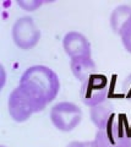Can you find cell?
Masks as SVG:
<instances>
[{
  "label": "cell",
  "instance_id": "3",
  "mask_svg": "<svg viewBox=\"0 0 131 147\" xmlns=\"http://www.w3.org/2000/svg\"><path fill=\"white\" fill-rule=\"evenodd\" d=\"M97 147H131V135L115 117L104 127L97 129L94 137Z\"/></svg>",
  "mask_w": 131,
  "mask_h": 147
},
{
  "label": "cell",
  "instance_id": "11",
  "mask_svg": "<svg viewBox=\"0 0 131 147\" xmlns=\"http://www.w3.org/2000/svg\"><path fill=\"white\" fill-rule=\"evenodd\" d=\"M16 4L26 11H34L43 5V1L40 0H17Z\"/></svg>",
  "mask_w": 131,
  "mask_h": 147
},
{
  "label": "cell",
  "instance_id": "10",
  "mask_svg": "<svg viewBox=\"0 0 131 147\" xmlns=\"http://www.w3.org/2000/svg\"><path fill=\"white\" fill-rule=\"evenodd\" d=\"M131 24V6L119 5L113 10L110 15V27L115 34H121V32L128 25Z\"/></svg>",
  "mask_w": 131,
  "mask_h": 147
},
{
  "label": "cell",
  "instance_id": "1",
  "mask_svg": "<svg viewBox=\"0 0 131 147\" xmlns=\"http://www.w3.org/2000/svg\"><path fill=\"white\" fill-rule=\"evenodd\" d=\"M20 86L24 87L36 100L47 107V104L53 102L59 93L60 80L50 67L34 65L22 74Z\"/></svg>",
  "mask_w": 131,
  "mask_h": 147
},
{
  "label": "cell",
  "instance_id": "13",
  "mask_svg": "<svg viewBox=\"0 0 131 147\" xmlns=\"http://www.w3.org/2000/svg\"><path fill=\"white\" fill-rule=\"evenodd\" d=\"M66 147H97L96 142L93 141H72Z\"/></svg>",
  "mask_w": 131,
  "mask_h": 147
},
{
  "label": "cell",
  "instance_id": "5",
  "mask_svg": "<svg viewBox=\"0 0 131 147\" xmlns=\"http://www.w3.org/2000/svg\"><path fill=\"white\" fill-rule=\"evenodd\" d=\"M80 97L83 104L94 107L107 100L108 97V80L102 74H93L85 82L80 90Z\"/></svg>",
  "mask_w": 131,
  "mask_h": 147
},
{
  "label": "cell",
  "instance_id": "7",
  "mask_svg": "<svg viewBox=\"0 0 131 147\" xmlns=\"http://www.w3.org/2000/svg\"><path fill=\"white\" fill-rule=\"evenodd\" d=\"M62 47L65 53L71 59L74 58H82V57H91V44L86 37L76 31L67 32L62 39Z\"/></svg>",
  "mask_w": 131,
  "mask_h": 147
},
{
  "label": "cell",
  "instance_id": "15",
  "mask_svg": "<svg viewBox=\"0 0 131 147\" xmlns=\"http://www.w3.org/2000/svg\"><path fill=\"white\" fill-rule=\"evenodd\" d=\"M0 147H5V146H0Z\"/></svg>",
  "mask_w": 131,
  "mask_h": 147
},
{
  "label": "cell",
  "instance_id": "14",
  "mask_svg": "<svg viewBox=\"0 0 131 147\" xmlns=\"http://www.w3.org/2000/svg\"><path fill=\"white\" fill-rule=\"evenodd\" d=\"M123 90H124V93H125V97L126 99L131 100V75L128 76L123 84Z\"/></svg>",
  "mask_w": 131,
  "mask_h": 147
},
{
  "label": "cell",
  "instance_id": "6",
  "mask_svg": "<svg viewBox=\"0 0 131 147\" xmlns=\"http://www.w3.org/2000/svg\"><path fill=\"white\" fill-rule=\"evenodd\" d=\"M12 39L21 49H31L39 42L40 31L36 26L32 17L24 16L17 18L12 26Z\"/></svg>",
  "mask_w": 131,
  "mask_h": 147
},
{
  "label": "cell",
  "instance_id": "12",
  "mask_svg": "<svg viewBox=\"0 0 131 147\" xmlns=\"http://www.w3.org/2000/svg\"><path fill=\"white\" fill-rule=\"evenodd\" d=\"M120 37H121V42H123L124 48L129 53H131V24L125 27L124 31L121 32Z\"/></svg>",
  "mask_w": 131,
  "mask_h": 147
},
{
  "label": "cell",
  "instance_id": "4",
  "mask_svg": "<svg viewBox=\"0 0 131 147\" xmlns=\"http://www.w3.org/2000/svg\"><path fill=\"white\" fill-rule=\"evenodd\" d=\"M50 120L58 130L69 132L82 120V110L71 102H59L50 110Z\"/></svg>",
  "mask_w": 131,
  "mask_h": 147
},
{
  "label": "cell",
  "instance_id": "8",
  "mask_svg": "<svg viewBox=\"0 0 131 147\" xmlns=\"http://www.w3.org/2000/svg\"><path fill=\"white\" fill-rule=\"evenodd\" d=\"M70 67L74 76L81 82H85L89 76L96 72V64H94L92 57H82L74 58L70 60Z\"/></svg>",
  "mask_w": 131,
  "mask_h": 147
},
{
  "label": "cell",
  "instance_id": "2",
  "mask_svg": "<svg viewBox=\"0 0 131 147\" xmlns=\"http://www.w3.org/2000/svg\"><path fill=\"white\" fill-rule=\"evenodd\" d=\"M7 108L10 117L17 123L26 121L27 119L34 113L42 112L46 108L40 104L38 100H36L24 87L20 85L13 88L9 96Z\"/></svg>",
  "mask_w": 131,
  "mask_h": 147
},
{
  "label": "cell",
  "instance_id": "9",
  "mask_svg": "<svg viewBox=\"0 0 131 147\" xmlns=\"http://www.w3.org/2000/svg\"><path fill=\"white\" fill-rule=\"evenodd\" d=\"M89 115H91L92 123L97 126V129H102L110 121V119L113 117H115V114H114V110H113L112 103L107 99L105 102L97 104L94 107H91Z\"/></svg>",
  "mask_w": 131,
  "mask_h": 147
}]
</instances>
